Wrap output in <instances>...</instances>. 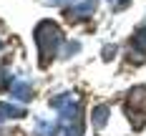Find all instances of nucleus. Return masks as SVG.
Listing matches in <instances>:
<instances>
[{
	"instance_id": "1",
	"label": "nucleus",
	"mask_w": 146,
	"mask_h": 136,
	"mask_svg": "<svg viewBox=\"0 0 146 136\" xmlns=\"http://www.w3.org/2000/svg\"><path fill=\"white\" fill-rule=\"evenodd\" d=\"M50 106L60 111V126H63L66 136H83V119H81L78 98L73 93H63L58 98H53Z\"/></svg>"
},
{
	"instance_id": "2",
	"label": "nucleus",
	"mask_w": 146,
	"mask_h": 136,
	"mask_svg": "<svg viewBox=\"0 0 146 136\" xmlns=\"http://www.w3.org/2000/svg\"><path fill=\"white\" fill-rule=\"evenodd\" d=\"M56 40H58V30L50 28V25H40V30H38V43L43 48V53H50V45H56Z\"/></svg>"
},
{
	"instance_id": "3",
	"label": "nucleus",
	"mask_w": 146,
	"mask_h": 136,
	"mask_svg": "<svg viewBox=\"0 0 146 136\" xmlns=\"http://www.w3.org/2000/svg\"><path fill=\"white\" fill-rule=\"evenodd\" d=\"M23 116H25V108L13 106V103H0V123L10 119H23Z\"/></svg>"
},
{
	"instance_id": "4",
	"label": "nucleus",
	"mask_w": 146,
	"mask_h": 136,
	"mask_svg": "<svg viewBox=\"0 0 146 136\" xmlns=\"http://www.w3.org/2000/svg\"><path fill=\"white\" fill-rule=\"evenodd\" d=\"M91 119H93V129H98V131H101L103 126L108 123V106H96Z\"/></svg>"
},
{
	"instance_id": "5",
	"label": "nucleus",
	"mask_w": 146,
	"mask_h": 136,
	"mask_svg": "<svg viewBox=\"0 0 146 136\" xmlns=\"http://www.w3.org/2000/svg\"><path fill=\"white\" fill-rule=\"evenodd\" d=\"M129 101H131V106H136V108H146V88H144V86L131 88V93H129Z\"/></svg>"
},
{
	"instance_id": "6",
	"label": "nucleus",
	"mask_w": 146,
	"mask_h": 136,
	"mask_svg": "<svg viewBox=\"0 0 146 136\" xmlns=\"http://www.w3.org/2000/svg\"><path fill=\"white\" fill-rule=\"evenodd\" d=\"M13 98H18V101H28L30 98V86H25V83H15L13 81Z\"/></svg>"
},
{
	"instance_id": "7",
	"label": "nucleus",
	"mask_w": 146,
	"mask_h": 136,
	"mask_svg": "<svg viewBox=\"0 0 146 136\" xmlns=\"http://www.w3.org/2000/svg\"><path fill=\"white\" fill-rule=\"evenodd\" d=\"M56 131H58L56 123H45V121L38 123V136H56Z\"/></svg>"
}]
</instances>
